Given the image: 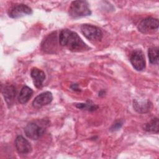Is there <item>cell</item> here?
Listing matches in <instances>:
<instances>
[{"label":"cell","instance_id":"cell-1","mask_svg":"<svg viewBox=\"0 0 159 159\" xmlns=\"http://www.w3.org/2000/svg\"><path fill=\"white\" fill-rule=\"evenodd\" d=\"M58 40L62 47H65L72 52H83L89 49L78 34L70 29L61 30Z\"/></svg>","mask_w":159,"mask_h":159},{"label":"cell","instance_id":"cell-2","mask_svg":"<svg viewBox=\"0 0 159 159\" xmlns=\"http://www.w3.org/2000/svg\"><path fill=\"white\" fill-rule=\"evenodd\" d=\"M68 14L73 18H78L91 15V11L87 1H75L70 6Z\"/></svg>","mask_w":159,"mask_h":159},{"label":"cell","instance_id":"cell-3","mask_svg":"<svg viewBox=\"0 0 159 159\" xmlns=\"http://www.w3.org/2000/svg\"><path fill=\"white\" fill-rule=\"evenodd\" d=\"M81 31L86 38L91 41H99L102 37L101 30L97 26L84 24L81 26Z\"/></svg>","mask_w":159,"mask_h":159},{"label":"cell","instance_id":"cell-4","mask_svg":"<svg viewBox=\"0 0 159 159\" xmlns=\"http://www.w3.org/2000/svg\"><path fill=\"white\" fill-rule=\"evenodd\" d=\"M45 131V127L35 122H29L24 129L25 134L28 138L32 140L39 139L43 135Z\"/></svg>","mask_w":159,"mask_h":159},{"label":"cell","instance_id":"cell-5","mask_svg":"<svg viewBox=\"0 0 159 159\" xmlns=\"http://www.w3.org/2000/svg\"><path fill=\"white\" fill-rule=\"evenodd\" d=\"M158 19L148 17L140 21L138 25V29L142 33L147 34L158 29Z\"/></svg>","mask_w":159,"mask_h":159},{"label":"cell","instance_id":"cell-6","mask_svg":"<svg viewBox=\"0 0 159 159\" xmlns=\"http://www.w3.org/2000/svg\"><path fill=\"white\" fill-rule=\"evenodd\" d=\"M32 13V9L24 4H18L12 6L8 11V15L11 18H18Z\"/></svg>","mask_w":159,"mask_h":159},{"label":"cell","instance_id":"cell-7","mask_svg":"<svg viewBox=\"0 0 159 159\" xmlns=\"http://www.w3.org/2000/svg\"><path fill=\"white\" fill-rule=\"evenodd\" d=\"M130 61L132 66L137 71H141L145 67V59L141 50H134L131 53Z\"/></svg>","mask_w":159,"mask_h":159},{"label":"cell","instance_id":"cell-8","mask_svg":"<svg viewBox=\"0 0 159 159\" xmlns=\"http://www.w3.org/2000/svg\"><path fill=\"white\" fill-rule=\"evenodd\" d=\"M53 100V96L50 91H45L40 93L32 101V106L35 109H40L44 106L50 104Z\"/></svg>","mask_w":159,"mask_h":159},{"label":"cell","instance_id":"cell-9","mask_svg":"<svg viewBox=\"0 0 159 159\" xmlns=\"http://www.w3.org/2000/svg\"><path fill=\"white\" fill-rule=\"evenodd\" d=\"M15 147L20 154H27L30 153L32 149L30 142L21 135H18L16 138Z\"/></svg>","mask_w":159,"mask_h":159},{"label":"cell","instance_id":"cell-10","mask_svg":"<svg viewBox=\"0 0 159 159\" xmlns=\"http://www.w3.org/2000/svg\"><path fill=\"white\" fill-rule=\"evenodd\" d=\"M30 76L33 79V82L35 86L37 88H41L45 79V73L42 70L34 67L32 68L30 71Z\"/></svg>","mask_w":159,"mask_h":159},{"label":"cell","instance_id":"cell-11","mask_svg":"<svg viewBox=\"0 0 159 159\" xmlns=\"http://www.w3.org/2000/svg\"><path fill=\"white\" fill-rule=\"evenodd\" d=\"M4 98L7 102V105H11L16 97V89L14 85L9 84L4 86L2 91Z\"/></svg>","mask_w":159,"mask_h":159},{"label":"cell","instance_id":"cell-12","mask_svg":"<svg viewBox=\"0 0 159 159\" xmlns=\"http://www.w3.org/2000/svg\"><path fill=\"white\" fill-rule=\"evenodd\" d=\"M33 94V90L27 86H24L18 96V101L21 104L27 103Z\"/></svg>","mask_w":159,"mask_h":159},{"label":"cell","instance_id":"cell-13","mask_svg":"<svg viewBox=\"0 0 159 159\" xmlns=\"http://www.w3.org/2000/svg\"><path fill=\"white\" fill-rule=\"evenodd\" d=\"M133 106L134 109L139 112V113H144L147 112L150 109V102L148 101L145 102L144 101H139L137 99L134 100L133 102Z\"/></svg>","mask_w":159,"mask_h":159},{"label":"cell","instance_id":"cell-14","mask_svg":"<svg viewBox=\"0 0 159 159\" xmlns=\"http://www.w3.org/2000/svg\"><path fill=\"white\" fill-rule=\"evenodd\" d=\"M158 119L154 118L152 119L148 122L143 125V129L149 132H158Z\"/></svg>","mask_w":159,"mask_h":159},{"label":"cell","instance_id":"cell-15","mask_svg":"<svg viewBox=\"0 0 159 159\" xmlns=\"http://www.w3.org/2000/svg\"><path fill=\"white\" fill-rule=\"evenodd\" d=\"M148 56L150 63L153 65L158 64V48L157 47L148 48Z\"/></svg>","mask_w":159,"mask_h":159},{"label":"cell","instance_id":"cell-16","mask_svg":"<svg viewBox=\"0 0 159 159\" xmlns=\"http://www.w3.org/2000/svg\"><path fill=\"white\" fill-rule=\"evenodd\" d=\"M76 107H78V108H80V109H87L88 110H96L98 107L96 105H90V104H82V103H80V104H77L76 105Z\"/></svg>","mask_w":159,"mask_h":159},{"label":"cell","instance_id":"cell-17","mask_svg":"<svg viewBox=\"0 0 159 159\" xmlns=\"http://www.w3.org/2000/svg\"><path fill=\"white\" fill-rule=\"evenodd\" d=\"M122 125V123L120 122V121H117V122H116L111 127V130H118L119 129L121 126Z\"/></svg>","mask_w":159,"mask_h":159},{"label":"cell","instance_id":"cell-18","mask_svg":"<svg viewBox=\"0 0 159 159\" xmlns=\"http://www.w3.org/2000/svg\"><path fill=\"white\" fill-rule=\"evenodd\" d=\"M71 87V88H72L73 90L78 89V88H77V87H78V85H77V84H73Z\"/></svg>","mask_w":159,"mask_h":159}]
</instances>
